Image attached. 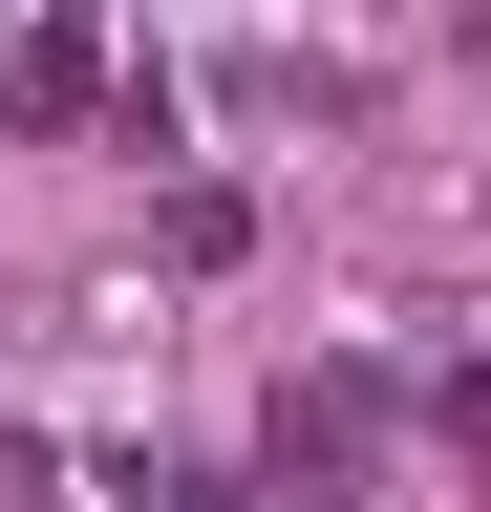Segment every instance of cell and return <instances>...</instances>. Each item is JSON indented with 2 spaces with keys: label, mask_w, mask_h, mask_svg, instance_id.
I'll list each match as a JSON object with an SVG mask.
<instances>
[{
  "label": "cell",
  "mask_w": 491,
  "mask_h": 512,
  "mask_svg": "<svg viewBox=\"0 0 491 512\" xmlns=\"http://www.w3.org/2000/svg\"><path fill=\"white\" fill-rule=\"evenodd\" d=\"M363 448H385V384H278V470L321 491V512L363 491Z\"/></svg>",
  "instance_id": "6da1fadb"
},
{
  "label": "cell",
  "mask_w": 491,
  "mask_h": 512,
  "mask_svg": "<svg viewBox=\"0 0 491 512\" xmlns=\"http://www.w3.org/2000/svg\"><path fill=\"white\" fill-rule=\"evenodd\" d=\"M0 107H22V128H86V107H107V64H86V22H43L22 64H0Z\"/></svg>",
  "instance_id": "7a4b0ae2"
}]
</instances>
